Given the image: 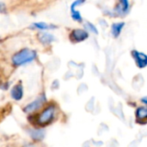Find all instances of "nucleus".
<instances>
[{
    "label": "nucleus",
    "instance_id": "f257e3e1",
    "mask_svg": "<svg viewBox=\"0 0 147 147\" xmlns=\"http://www.w3.org/2000/svg\"><path fill=\"white\" fill-rule=\"evenodd\" d=\"M36 57V53L33 50L24 48L16 53L12 58V63L15 65H22L31 62Z\"/></svg>",
    "mask_w": 147,
    "mask_h": 147
},
{
    "label": "nucleus",
    "instance_id": "f03ea898",
    "mask_svg": "<svg viewBox=\"0 0 147 147\" xmlns=\"http://www.w3.org/2000/svg\"><path fill=\"white\" fill-rule=\"evenodd\" d=\"M54 112H55V107L53 105L48 106L39 115V117L37 119V123L40 126H46V125L49 124L54 117Z\"/></svg>",
    "mask_w": 147,
    "mask_h": 147
},
{
    "label": "nucleus",
    "instance_id": "7ed1b4c3",
    "mask_svg": "<svg viewBox=\"0 0 147 147\" xmlns=\"http://www.w3.org/2000/svg\"><path fill=\"white\" fill-rule=\"evenodd\" d=\"M132 56L134 59L136 65L140 68H145L147 65V55L143 53H140L137 50L132 51Z\"/></svg>",
    "mask_w": 147,
    "mask_h": 147
},
{
    "label": "nucleus",
    "instance_id": "20e7f679",
    "mask_svg": "<svg viewBox=\"0 0 147 147\" xmlns=\"http://www.w3.org/2000/svg\"><path fill=\"white\" fill-rule=\"evenodd\" d=\"M88 33L84 29H74L71 34V40L74 42H80L87 39Z\"/></svg>",
    "mask_w": 147,
    "mask_h": 147
},
{
    "label": "nucleus",
    "instance_id": "39448f33",
    "mask_svg": "<svg viewBox=\"0 0 147 147\" xmlns=\"http://www.w3.org/2000/svg\"><path fill=\"white\" fill-rule=\"evenodd\" d=\"M84 3V0H76L72 3V4L71 5V16L74 20L78 21V22H82V16L80 15V12L76 10V6L79 5L81 3Z\"/></svg>",
    "mask_w": 147,
    "mask_h": 147
},
{
    "label": "nucleus",
    "instance_id": "423d86ee",
    "mask_svg": "<svg viewBox=\"0 0 147 147\" xmlns=\"http://www.w3.org/2000/svg\"><path fill=\"white\" fill-rule=\"evenodd\" d=\"M43 101H44V98L40 97L34 102H32L30 104H28V106H26L24 108V111L27 112V113H31V112H34L35 110H37L38 109H40L42 104H43Z\"/></svg>",
    "mask_w": 147,
    "mask_h": 147
},
{
    "label": "nucleus",
    "instance_id": "0eeeda50",
    "mask_svg": "<svg viewBox=\"0 0 147 147\" xmlns=\"http://www.w3.org/2000/svg\"><path fill=\"white\" fill-rule=\"evenodd\" d=\"M22 95H23V90H22V86L21 84H16L12 88L11 96L13 99L18 101V100L22 99Z\"/></svg>",
    "mask_w": 147,
    "mask_h": 147
},
{
    "label": "nucleus",
    "instance_id": "6e6552de",
    "mask_svg": "<svg viewBox=\"0 0 147 147\" xmlns=\"http://www.w3.org/2000/svg\"><path fill=\"white\" fill-rule=\"evenodd\" d=\"M128 8H129L128 1L127 0H121L119 2L115 9H116L117 13H119V14H125L127 12V10L128 9Z\"/></svg>",
    "mask_w": 147,
    "mask_h": 147
},
{
    "label": "nucleus",
    "instance_id": "1a4fd4ad",
    "mask_svg": "<svg viewBox=\"0 0 147 147\" xmlns=\"http://www.w3.org/2000/svg\"><path fill=\"white\" fill-rule=\"evenodd\" d=\"M125 26V22H116V23H114L112 25V34L116 38L120 35L123 27Z\"/></svg>",
    "mask_w": 147,
    "mask_h": 147
},
{
    "label": "nucleus",
    "instance_id": "9d476101",
    "mask_svg": "<svg viewBox=\"0 0 147 147\" xmlns=\"http://www.w3.org/2000/svg\"><path fill=\"white\" fill-rule=\"evenodd\" d=\"M136 117L138 121L140 120V121H137V122H141L142 120H147V107L138 108V109L136 110Z\"/></svg>",
    "mask_w": 147,
    "mask_h": 147
},
{
    "label": "nucleus",
    "instance_id": "9b49d317",
    "mask_svg": "<svg viewBox=\"0 0 147 147\" xmlns=\"http://www.w3.org/2000/svg\"><path fill=\"white\" fill-rule=\"evenodd\" d=\"M39 39L40 40L44 43V44H48V43H51L53 40H54V37L50 34H47V33H42V34H40L39 35Z\"/></svg>",
    "mask_w": 147,
    "mask_h": 147
},
{
    "label": "nucleus",
    "instance_id": "f8f14e48",
    "mask_svg": "<svg viewBox=\"0 0 147 147\" xmlns=\"http://www.w3.org/2000/svg\"><path fill=\"white\" fill-rule=\"evenodd\" d=\"M30 135L34 140H40L43 139V137L45 135V133H44L43 130H33L32 132H30Z\"/></svg>",
    "mask_w": 147,
    "mask_h": 147
},
{
    "label": "nucleus",
    "instance_id": "ddd939ff",
    "mask_svg": "<svg viewBox=\"0 0 147 147\" xmlns=\"http://www.w3.org/2000/svg\"><path fill=\"white\" fill-rule=\"evenodd\" d=\"M34 26L37 28H39V29H47V28H48L49 26L47 23H45V22H36V23H34Z\"/></svg>",
    "mask_w": 147,
    "mask_h": 147
},
{
    "label": "nucleus",
    "instance_id": "4468645a",
    "mask_svg": "<svg viewBox=\"0 0 147 147\" xmlns=\"http://www.w3.org/2000/svg\"><path fill=\"white\" fill-rule=\"evenodd\" d=\"M87 24H88V25L90 26V29L91 31H93V32H94L95 34H98V31H97L96 28V27H95V26H94L93 24H91L90 22H88Z\"/></svg>",
    "mask_w": 147,
    "mask_h": 147
},
{
    "label": "nucleus",
    "instance_id": "2eb2a0df",
    "mask_svg": "<svg viewBox=\"0 0 147 147\" xmlns=\"http://www.w3.org/2000/svg\"><path fill=\"white\" fill-rule=\"evenodd\" d=\"M5 9H6V7H5V4L3 3H0V12H4L5 11Z\"/></svg>",
    "mask_w": 147,
    "mask_h": 147
},
{
    "label": "nucleus",
    "instance_id": "dca6fc26",
    "mask_svg": "<svg viewBox=\"0 0 147 147\" xmlns=\"http://www.w3.org/2000/svg\"><path fill=\"white\" fill-rule=\"evenodd\" d=\"M141 101L144 102V103H146L147 104V96H145V97H143L142 99H141Z\"/></svg>",
    "mask_w": 147,
    "mask_h": 147
}]
</instances>
